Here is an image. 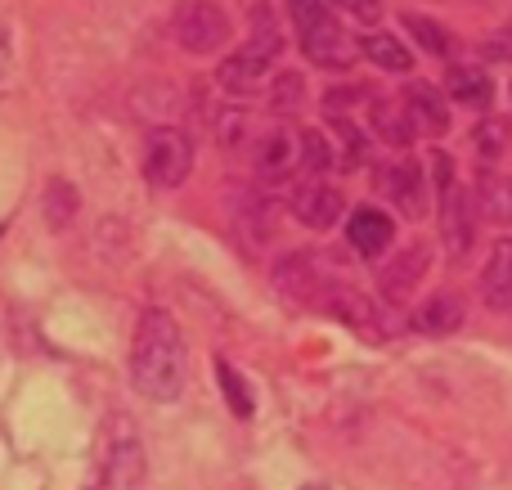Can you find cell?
I'll return each mask as SVG.
<instances>
[{
  "label": "cell",
  "mask_w": 512,
  "mask_h": 490,
  "mask_svg": "<svg viewBox=\"0 0 512 490\" xmlns=\"http://www.w3.org/2000/svg\"><path fill=\"white\" fill-rule=\"evenodd\" d=\"M189 378V351H185V333H180L176 315H167L162 306H149L135 324V342H131V383L140 396L167 405L180 401Z\"/></svg>",
  "instance_id": "cell-1"
},
{
  "label": "cell",
  "mask_w": 512,
  "mask_h": 490,
  "mask_svg": "<svg viewBox=\"0 0 512 490\" xmlns=\"http://www.w3.org/2000/svg\"><path fill=\"white\" fill-rule=\"evenodd\" d=\"M288 14H292V27H297L301 54L315 68H346V63H355V41L346 36L333 0H288Z\"/></svg>",
  "instance_id": "cell-2"
},
{
  "label": "cell",
  "mask_w": 512,
  "mask_h": 490,
  "mask_svg": "<svg viewBox=\"0 0 512 490\" xmlns=\"http://www.w3.org/2000/svg\"><path fill=\"white\" fill-rule=\"evenodd\" d=\"M279 50H283V36H279V27H274L270 5H256L252 9L248 45H243V50H234L230 59H221V68H216L221 90H225V95H252V90L265 81L270 63L279 59Z\"/></svg>",
  "instance_id": "cell-3"
},
{
  "label": "cell",
  "mask_w": 512,
  "mask_h": 490,
  "mask_svg": "<svg viewBox=\"0 0 512 490\" xmlns=\"http://www.w3.org/2000/svg\"><path fill=\"white\" fill-rule=\"evenodd\" d=\"M194 171V140L176 126H153L144 140V176L158 189H180Z\"/></svg>",
  "instance_id": "cell-4"
},
{
  "label": "cell",
  "mask_w": 512,
  "mask_h": 490,
  "mask_svg": "<svg viewBox=\"0 0 512 490\" xmlns=\"http://www.w3.org/2000/svg\"><path fill=\"white\" fill-rule=\"evenodd\" d=\"M171 32H176V41L189 54H216L230 41V18L212 0H180L176 18H171Z\"/></svg>",
  "instance_id": "cell-5"
},
{
  "label": "cell",
  "mask_w": 512,
  "mask_h": 490,
  "mask_svg": "<svg viewBox=\"0 0 512 490\" xmlns=\"http://www.w3.org/2000/svg\"><path fill=\"white\" fill-rule=\"evenodd\" d=\"M378 189L409 216V221H418V216L427 212V180H423V167H418V162L405 158V162L378 167Z\"/></svg>",
  "instance_id": "cell-6"
},
{
  "label": "cell",
  "mask_w": 512,
  "mask_h": 490,
  "mask_svg": "<svg viewBox=\"0 0 512 490\" xmlns=\"http://www.w3.org/2000/svg\"><path fill=\"white\" fill-rule=\"evenodd\" d=\"M292 216H297L306 230H333L337 216H342V194H337L333 185H324V180H301L297 189H292L288 198Z\"/></svg>",
  "instance_id": "cell-7"
},
{
  "label": "cell",
  "mask_w": 512,
  "mask_h": 490,
  "mask_svg": "<svg viewBox=\"0 0 512 490\" xmlns=\"http://www.w3.org/2000/svg\"><path fill=\"white\" fill-rule=\"evenodd\" d=\"M297 167H301V158H297V135H288V131H265L261 140L252 144V171H256V180H265V185H283V180H288Z\"/></svg>",
  "instance_id": "cell-8"
},
{
  "label": "cell",
  "mask_w": 512,
  "mask_h": 490,
  "mask_svg": "<svg viewBox=\"0 0 512 490\" xmlns=\"http://www.w3.org/2000/svg\"><path fill=\"white\" fill-rule=\"evenodd\" d=\"M441 234L454 257H463V252L472 248V234H477V198H468L463 185L441 194Z\"/></svg>",
  "instance_id": "cell-9"
},
{
  "label": "cell",
  "mask_w": 512,
  "mask_h": 490,
  "mask_svg": "<svg viewBox=\"0 0 512 490\" xmlns=\"http://www.w3.org/2000/svg\"><path fill=\"white\" fill-rule=\"evenodd\" d=\"M391 239H396V225H391V216L382 207H355L351 221H346V243L369 261L382 257L391 248Z\"/></svg>",
  "instance_id": "cell-10"
},
{
  "label": "cell",
  "mask_w": 512,
  "mask_h": 490,
  "mask_svg": "<svg viewBox=\"0 0 512 490\" xmlns=\"http://www.w3.org/2000/svg\"><path fill=\"white\" fill-rule=\"evenodd\" d=\"M144 473H149V459H144L140 437H122V441H113V446H108V459H104L108 490H140Z\"/></svg>",
  "instance_id": "cell-11"
},
{
  "label": "cell",
  "mask_w": 512,
  "mask_h": 490,
  "mask_svg": "<svg viewBox=\"0 0 512 490\" xmlns=\"http://www.w3.org/2000/svg\"><path fill=\"white\" fill-rule=\"evenodd\" d=\"M481 297H486L490 311L512 315V239H495L481 270Z\"/></svg>",
  "instance_id": "cell-12"
},
{
  "label": "cell",
  "mask_w": 512,
  "mask_h": 490,
  "mask_svg": "<svg viewBox=\"0 0 512 490\" xmlns=\"http://www.w3.org/2000/svg\"><path fill=\"white\" fill-rule=\"evenodd\" d=\"M405 108L409 117H414V131L423 135H445L450 131V108H445V90H436L432 81H414V86H405Z\"/></svg>",
  "instance_id": "cell-13"
},
{
  "label": "cell",
  "mask_w": 512,
  "mask_h": 490,
  "mask_svg": "<svg viewBox=\"0 0 512 490\" xmlns=\"http://www.w3.org/2000/svg\"><path fill=\"white\" fill-rule=\"evenodd\" d=\"M409 324H414L418 333H427V338H445V333H459V329H463V297H459V293H432L423 306H414Z\"/></svg>",
  "instance_id": "cell-14"
},
{
  "label": "cell",
  "mask_w": 512,
  "mask_h": 490,
  "mask_svg": "<svg viewBox=\"0 0 512 490\" xmlns=\"http://www.w3.org/2000/svg\"><path fill=\"white\" fill-rule=\"evenodd\" d=\"M369 122H373V131H378V140H387L391 149H405L418 135L405 99H369Z\"/></svg>",
  "instance_id": "cell-15"
},
{
  "label": "cell",
  "mask_w": 512,
  "mask_h": 490,
  "mask_svg": "<svg viewBox=\"0 0 512 490\" xmlns=\"http://www.w3.org/2000/svg\"><path fill=\"white\" fill-rule=\"evenodd\" d=\"M445 90H450V99L463 104V108H490L495 104V86H490V77L481 68H472V63H454V68L445 72Z\"/></svg>",
  "instance_id": "cell-16"
},
{
  "label": "cell",
  "mask_w": 512,
  "mask_h": 490,
  "mask_svg": "<svg viewBox=\"0 0 512 490\" xmlns=\"http://www.w3.org/2000/svg\"><path fill=\"white\" fill-rule=\"evenodd\" d=\"M423 270H427V248L400 252V257L391 261V266L378 275L382 297H387V302H405V297L418 288V279H423Z\"/></svg>",
  "instance_id": "cell-17"
},
{
  "label": "cell",
  "mask_w": 512,
  "mask_h": 490,
  "mask_svg": "<svg viewBox=\"0 0 512 490\" xmlns=\"http://www.w3.org/2000/svg\"><path fill=\"white\" fill-rule=\"evenodd\" d=\"M310 266H315V257H310V252H292V257L279 261L274 284H279L288 297H297V302H310V297L319 293V270H310Z\"/></svg>",
  "instance_id": "cell-18"
},
{
  "label": "cell",
  "mask_w": 512,
  "mask_h": 490,
  "mask_svg": "<svg viewBox=\"0 0 512 490\" xmlns=\"http://www.w3.org/2000/svg\"><path fill=\"white\" fill-rule=\"evenodd\" d=\"M477 207L486 221L495 225H512V176H499V171H486L477 185Z\"/></svg>",
  "instance_id": "cell-19"
},
{
  "label": "cell",
  "mask_w": 512,
  "mask_h": 490,
  "mask_svg": "<svg viewBox=\"0 0 512 490\" xmlns=\"http://www.w3.org/2000/svg\"><path fill=\"white\" fill-rule=\"evenodd\" d=\"M360 54L369 63H378L382 72H409V68H414V54H409L405 45H400L396 36H387V32H369V36H364Z\"/></svg>",
  "instance_id": "cell-20"
},
{
  "label": "cell",
  "mask_w": 512,
  "mask_h": 490,
  "mask_svg": "<svg viewBox=\"0 0 512 490\" xmlns=\"http://www.w3.org/2000/svg\"><path fill=\"white\" fill-rule=\"evenodd\" d=\"M216 374H221V392H225V401H230V414H234V419H252L256 401H252L248 378H243L230 360H216Z\"/></svg>",
  "instance_id": "cell-21"
},
{
  "label": "cell",
  "mask_w": 512,
  "mask_h": 490,
  "mask_svg": "<svg viewBox=\"0 0 512 490\" xmlns=\"http://www.w3.org/2000/svg\"><path fill=\"white\" fill-rule=\"evenodd\" d=\"M297 158H301V171H306L310 180H319L328 167H337L333 144H328L319 131H301L297 135Z\"/></svg>",
  "instance_id": "cell-22"
},
{
  "label": "cell",
  "mask_w": 512,
  "mask_h": 490,
  "mask_svg": "<svg viewBox=\"0 0 512 490\" xmlns=\"http://www.w3.org/2000/svg\"><path fill=\"white\" fill-rule=\"evenodd\" d=\"M405 27H409V36L423 45V54H432V59H450V54H454V36L445 32L441 23H432V18L405 14Z\"/></svg>",
  "instance_id": "cell-23"
},
{
  "label": "cell",
  "mask_w": 512,
  "mask_h": 490,
  "mask_svg": "<svg viewBox=\"0 0 512 490\" xmlns=\"http://www.w3.org/2000/svg\"><path fill=\"white\" fill-rule=\"evenodd\" d=\"M72 216H77V189L68 180H50L45 185V225L50 230H68Z\"/></svg>",
  "instance_id": "cell-24"
},
{
  "label": "cell",
  "mask_w": 512,
  "mask_h": 490,
  "mask_svg": "<svg viewBox=\"0 0 512 490\" xmlns=\"http://www.w3.org/2000/svg\"><path fill=\"white\" fill-rule=\"evenodd\" d=\"M248 203H239V212H234V221H239V230H243V239L252 234V243H265L270 239V212L274 207L265 203L261 194H243Z\"/></svg>",
  "instance_id": "cell-25"
},
{
  "label": "cell",
  "mask_w": 512,
  "mask_h": 490,
  "mask_svg": "<svg viewBox=\"0 0 512 490\" xmlns=\"http://www.w3.org/2000/svg\"><path fill=\"white\" fill-rule=\"evenodd\" d=\"M472 144H477V153L486 162H495L499 153H504V144H508V122L504 117H486V122L477 126V135H472Z\"/></svg>",
  "instance_id": "cell-26"
},
{
  "label": "cell",
  "mask_w": 512,
  "mask_h": 490,
  "mask_svg": "<svg viewBox=\"0 0 512 490\" xmlns=\"http://www.w3.org/2000/svg\"><path fill=\"white\" fill-rule=\"evenodd\" d=\"M216 140L225 144V149H239V144H248V113H239V108H230V113L216 117Z\"/></svg>",
  "instance_id": "cell-27"
},
{
  "label": "cell",
  "mask_w": 512,
  "mask_h": 490,
  "mask_svg": "<svg viewBox=\"0 0 512 490\" xmlns=\"http://www.w3.org/2000/svg\"><path fill=\"white\" fill-rule=\"evenodd\" d=\"M301 90H306V81H301L297 72H283V77H274L270 104H274V108H297V104H301Z\"/></svg>",
  "instance_id": "cell-28"
},
{
  "label": "cell",
  "mask_w": 512,
  "mask_h": 490,
  "mask_svg": "<svg viewBox=\"0 0 512 490\" xmlns=\"http://www.w3.org/2000/svg\"><path fill=\"white\" fill-rule=\"evenodd\" d=\"M337 135L346 140V158H342V167H360V162H364V135L351 126V117H337Z\"/></svg>",
  "instance_id": "cell-29"
},
{
  "label": "cell",
  "mask_w": 512,
  "mask_h": 490,
  "mask_svg": "<svg viewBox=\"0 0 512 490\" xmlns=\"http://www.w3.org/2000/svg\"><path fill=\"white\" fill-rule=\"evenodd\" d=\"M427 162H432V171H436V189H441V194L459 185V180H454V158H450V153H432Z\"/></svg>",
  "instance_id": "cell-30"
},
{
  "label": "cell",
  "mask_w": 512,
  "mask_h": 490,
  "mask_svg": "<svg viewBox=\"0 0 512 490\" xmlns=\"http://www.w3.org/2000/svg\"><path fill=\"white\" fill-rule=\"evenodd\" d=\"M486 59L495 63H512V27H504V32H495L486 41Z\"/></svg>",
  "instance_id": "cell-31"
},
{
  "label": "cell",
  "mask_w": 512,
  "mask_h": 490,
  "mask_svg": "<svg viewBox=\"0 0 512 490\" xmlns=\"http://www.w3.org/2000/svg\"><path fill=\"white\" fill-rule=\"evenodd\" d=\"M346 9H355V14H364V18H378V0H342Z\"/></svg>",
  "instance_id": "cell-32"
},
{
  "label": "cell",
  "mask_w": 512,
  "mask_h": 490,
  "mask_svg": "<svg viewBox=\"0 0 512 490\" xmlns=\"http://www.w3.org/2000/svg\"><path fill=\"white\" fill-rule=\"evenodd\" d=\"M5 68H9V41L0 36V72H5Z\"/></svg>",
  "instance_id": "cell-33"
},
{
  "label": "cell",
  "mask_w": 512,
  "mask_h": 490,
  "mask_svg": "<svg viewBox=\"0 0 512 490\" xmlns=\"http://www.w3.org/2000/svg\"><path fill=\"white\" fill-rule=\"evenodd\" d=\"M301 490H328V486H301Z\"/></svg>",
  "instance_id": "cell-34"
}]
</instances>
